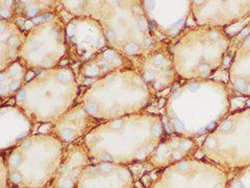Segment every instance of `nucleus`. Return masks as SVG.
Here are the masks:
<instances>
[{"mask_svg": "<svg viewBox=\"0 0 250 188\" xmlns=\"http://www.w3.org/2000/svg\"><path fill=\"white\" fill-rule=\"evenodd\" d=\"M227 188H250V165L234 172Z\"/></svg>", "mask_w": 250, "mask_h": 188, "instance_id": "393cba45", "label": "nucleus"}, {"mask_svg": "<svg viewBox=\"0 0 250 188\" xmlns=\"http://www.w3.org/2000/svg\"><path fill=\"white\" fill-rule=\"evenodd\" d=\"M95 120L85 104L79 103L52 122L48 134L58 138L62 144H71L96 127Z\"/></svg>", "mask_w": 250, "mask_h": 188, "instance_id": "f3484780", "label": "nucleus"}, {"mask_svg": "<svg viewBox=\"0 0 250 188\" xmlns=\"http://www.w3.org/2000/svg\"><path fill=\"white\" fill-rule=\"evenodd\" d=\"M67 55L83 64L109 45L100 23L90 17H73L66 23Z\"/></svg>", "mask_w": 250, "mask_h": 188, "instance_id": "f8f14e48", "label": "nucleus"}, {"mask_svg": "<svg viewBox=\"0 0 250 188\" xmlns=\"http://www.w3.org/2000/svg\"><path fill=\"white\" fill-rule=\"evenodd\" d=\"M77 188H135V180L126 165L91 163L83 171Z\"/></svg>", "mask_w": 250, "mask_h": 188, "instance_id": "2eb2a0df", "label": "nucleus"}, {"mask_svg": "<svg viewBox=\"0 0 250 188\" xmlns=\"http://www.w3.org/2000/svg\"><path fill=\"white\" fill-rule=\"evenodd\" d=\"M16 14V1L13 0H2L0 1V16L1 20L14 21Z\"/></svg>", "mask_w": 250, "mask_h": 188, "instance_id": "a878e982", "label": "nucleus"}, {"mask_svg": "<svg viewBox=\"0 0 250 188\" xmlns=\"http://www.w3.org/2000/svg\"><path fill=\"white\" fill-rule=\"evenodd\" d=\"M34 122L17 106L2 107L0 110V148L16 147L31 136Z\"/></svg>", "mask_w": 250, "mask_h": 188, "instance_id": "a211bd4d", "label": "nucleus"}, {"mask_svg": "<svg viewBox=\"0 0 250 188\" xmlns=\"http://www.w3.org/2000/svg\"><path fill=\"white\" fill-rule=\"evenodd\" d=\"M153 94L133 68H125L89 87L81 103L96 120L108 121L144 111Z\"/></svg>", "mask_w": 250, "mask_h": 188, "instance_id": "20e7f679", "label": "nucleus"}, {"mask_svg": "<svg viewBox=\"0 0 250 188\" xmlns=\"http://www.w3.org/2000/svg\"><path fill=\"white\" fill-rule=\"evenodd\" d=\"M25 32L13 21L0 20V70L19 60Z\"/></svg>", "mask_w": 250, "mask_h": 188, "instance_id": "5701e85b", "label": "nucleus"}, {"mask_svg": "<svg viewBox=\"0 0 250 188\" xmlns=\"http://www.w3.org/2000/svg\"><path fill=\"white\" fill-rule=\"evenodd\" d=\"M198 150L195 139L170 134L162 141L150 155L148 162L156 169H165L180 161L193 157Z\"/></svg>", "mask_w": 250, "mask_h": 188, "instance_id": "6ab92c4d", "label": "nucleus"}, {"mask_svg": "<svg viewBox=\"0 0 250 188\" xmlns=\"http://www.w3.org/2000/svg\"><path fill=\"white\" fill-rule=\"evenodd\" d=\"M231 176L210 161L191 157L162 169L151 188H227Z\"/></svg>", "mask_w": 250, "mask_h": 188, "instance_id": "9d476101", "label": "nucleus"}, {"mask_svg": "<svg viewBox=\"0 0 250 188\" xmlns=\"http://www.w3.org/2000/svg\"><path fill=\"white\" fill-rule=\"evenodd\" d=\"M59 7H62L61 1H16L13 22L26 34L35 25L58 15Z\"/></svg>", "mask_w": 250, "mask_h": 188, "instance_id": "412c9836", "label": "nucleus"}, {"mask_svg": "<svg viewBox=\"0 0 250 188\" xmlns=\"http://www.w3.org/2000/svg\"><path fill=\"white\" fill-rule=\"evenodd\" d=\"M163 119L148 112L97 124L83 137L92 163L132 165L148 161L164 136Z\"/></svg>", "mask_w": 250, "mask_h": 188, "instance_id": "f257e3e1", "label": "nucleus"}, {"mask_svg": "<svg viewBox=\"0 0 250 188\" xmlns=\"http://www.w3.org/2000/svg\"><path fill=\"white\" fill-rule=\"evenodd\" d=\"M67 53L66 23L55 15L25 34L19 61L28 70L58 67Z\"/></svg>", "mask_w": 250, "mask_h": 188, "instance_id": "1a4fd4ad", "label": "nucleus"}, {"mask_svg": "<svg viewBox=\"0 0 250 188\" xmlns=\"http://www.w3.org/2000/svg\"><path fill=\"white\" fill-rule=\"evenodd\" d=\"M74 17H90L100 23L111 48L127 58L141 55L160 43L140 0L61 1Z\"/></svg>", "mask_w": 250, "mask_h": 188, "instance_id": "7ed1b4c3", "label": "nucleus"}, {"mask_svg": "<svg viewBox=\"0 0 250 188\" xmlns=\"http://www.w3.org/2000/svg\"><path fill=\"white\" fill-rule=\"evenodd\" d=\"M28 69L19 60L7 68L1 71L0 74V96L1 103L3 104L11 97L19 93L23 86L25 85V79Z\"/></svg>", "mask_w": 250, "mask_h": 188, "instance_id": "b1692460", "label": "nucleus"}, {"mask_svg": "<svg viewBox=\"0 0 250 188\" xmlns=\"http://www.w3.org/2000/svg\"><path fill=\"white\" fill-rule=\"evenodd\" d=\"M125 68H133L132 61L117 50L109 47L80 65L76 75L77 84L79 87L83 86L89 88L111 73Z\"/></svg>", "mask_w": 250, "mask_h": 188, "instance_id": "dca6fc26", "label": "nucleus"}, {"mask_svg": "<svg viewBox=\"0 0 250 188\" xmlns=\"http://www.w3.org/2000/svg\"><path fill=\"white\" fill-rule=\"evenodd\" d=\"M229 45L230 38L221 27L187 29L172 47L178 76L186 80H210L222 65Z\"/></svg>", "mask_w": 250, "mask_h": 188, "instance_id": "0eeeda50", "label": "nucleus"}, {"mask_svg": "<svg viewBox=\"0 0 250 188\" xmlns=\"http://www.w3.org/2000/svg\"><path fill=\"white\" fill-rule=\"evenodd\" d=\"M64 154V144L54 136L31 135L4 158L8 185L17 188H45L51 185Z\"/></svg>", "mask_w": 250, "mask_h": 188, "instance_id": "423d86ee", "label": "nucleus"}, {"mask_svg": "<svg viewBox=\"0 0 250 188\" xmlns=\"http://www.w3.org/2000/svg\"><path fill=\"white\" fill-rule=\"evenodd\" d=\"M92 163L83 144H74L65 151L64 157L53 178L51 188H77L83 171Z\"/></svg>", "mask_w": 250, "mask_h": 188, "instance_id": "aec40b11", "label": "nucleus"}, {"mask_svg": "<svg viewBox=\"0 0 250 188\" xmlns=\"http://www.w3.org/2000/svg\"><path fill=\"white\" fill-rule=\"evenodd\" d=\"M0 171H1V188H7L8 187V169L5 164L4 158H1L0 162Z\"/></svg>", "mask_w": 250, "mask_h": 188, "instance_id": "bb28decb", "label": "nucleus"}, {"mask_svg": "<svg viewBox=\"0 0 250 188\" xmlns=\"http://www.w3.org/2000/svg\"><path fill=\"white\" fill-rule=\"evenodd\" d=\"M229 92L214 80H186L174 89L165 104L167 133L197 139L206 137L228 115Z\"/></svg>", "mask_w": 250, "mask_h": 188, "instance_id": "f03ea898", "label": "nucleus"}, {"mask_svg": "<svg viewBox=\"0 0 250 188\" xmlns=\"http://www.w3.org/2000/svg\"><path fill=\"white\" fill-rule=\"evenodd\" d=\"M154 35L173 40L183 34L192 14V1H142Z\"/></svg>", "mask_w": 250, "mask_h": 188, "instance_id": "ddd939ff", "label": "nucleus"}, {"mask_svg": "<svg viewBox=\"0 0 250 188\" xmlns=\"http://www.w3.org/2000/svg\"><path fill=\"white\" fill-rule=\"evenodd\" d=\"M79 86L69 67L42 70L15 97L16 106L34 123H50L75 106Z\"/></svg>", "mask_w": 250, "mask_h": 188, "instance_id": "39448f33", "label": "nucleus"}, {"mask_svg": "<svg viewBox=\"0 0 250 188\" xmlns=\"http://www.w3.org/2000/svg\"><path fill=\"white\" fill-rule=\"evenodd\" d=\"M201 153L206 161L236 172L250 165V108L228 114L205 137Z\"/></svg>", "mask_w": 250, "mask_h": 188, "instance_id": "6e6552de", "label": "nucleus"}, {"mask_svg": "<svg viewBox=\"0 0 250 188\" xmlns=\"http://www.w3.org/2000/svg\"><path fill=\"white\" fill-rule=\"evenodd\" d=\"M129 60L153 95L171 88L179 77L174 66L172 50L163 41L148 52Z\"/></svg>", "mask_w": 250, "mask_h": 188, "instance_id": "9b49d317", "label": "nucleus"}, {"mask_svg": "<svg viewBox=\"0 0 250 188\" xmlns=\"http://www.w3.org/2000/svg\"><path fill=\"white\" fill-rule=\"evenodd\" d=\"M250 13V1H192L197 26L221 27L234 24Z\"/></svg>", "mask_w": 250, "mask_h": 188, "instance_id": "4468645a", "label": "nucleus"}, {"mask_svg": "<svg viewBox=\"0 0 250 188\" xmlns=\"http://www.w3.org/2000/svg\"><path fill=\"white\" fill-rule=\"evenodd\" d=\"M228 80L234 91L250 96V35L237 49L228 71Z\"/></svg>", "mask_w": 250, "mask_h": 188, "instance_id": "4be33fe9", "label": "nucleus"}, {"mask_svg": "<svg viewBox=\"0 0 250 188\" xmlns=\"http://www.w3.org/2000/svg\"><path fill=\"white\" fill-rule=\"evenodd\" d=\"M7 188H17V187H13V186H8Z\"/></svg>", "mask_w": 250, "mask_h": 188, "instance_id": "cd10ccee", "label": "nucleus"}]
</instances>
